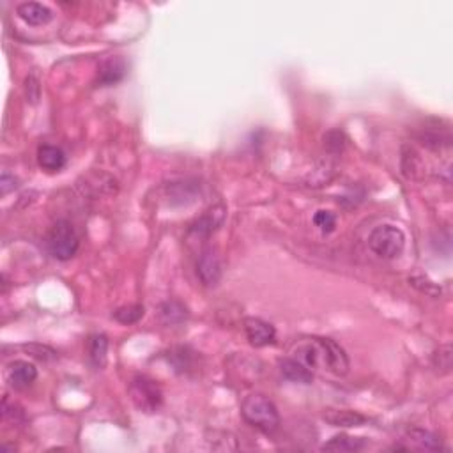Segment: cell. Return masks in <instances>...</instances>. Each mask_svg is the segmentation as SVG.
<instances>
[{
	"label": "cell",
	"instance_id": "obj_18",
	"mask_svg": "<svg viewBox=\"0 0 453 453\" xmlns=\"http://www.w3.org/2000/svg\"><path fill=\"white\" fill-rule=\"evenodd\" d=\"M108 354V339L105 335H94L89 340V358L92 365L101 368L107 363Z\"/></svg>",
	"mask_w": 453,
	"mask_h": 453
},
{
	"label": "cell",
	"instance_id": "obj_27",
	"mask_svg": "<svg viewBox=\"0 0 453 453\" xmlns=\"http://www.w3.org/2000/svg\"><path fill=\"white\" fill-rule=\"evenodd\" d=\"M27 85H31V89H36V91H40V85H37L36 82H34V78H27ZM37 98H40V92H36L34 96H31V101L36 103Z\"/></svg>",
	"mask_w": 453,
	"mask_h": 453
},
{
	"label": "cell",
	"instance_id": "obj_21",
	"mask_svg": "<svg viewBox=\"0 0 453 453\" xmlns=\"http://www.w3.org/2000/svg\"><path fill=\"white\" fill-rule=\"evenodd\" d=\"M146 310L142 305H128V307H121L114 311V319L121 324H135L142 319Z\"/></svg>",
	"mask_w": 453,
	"mask_h": 453
},
{
	"label": "cell",
	"instance_id": "obj_3",
	"mask_svg": "<svg viewBox=\"0 0 453 453\" xmlns=\"http://www.w3.org/2000/svg\"><path fill=\"white\" fill-rule=\"evenodd\" d=\"M368 246L381 259H397L406 248V234L395 225H379L368 236Z\"/></svg>",
	"mask_w": 453,
	"mask_h": 453
},
{
	"label": "cell",
	"instance_id": "obj_4",
	"mask_svg": "<svg viewBox=\"0 0 453 453\" xmlns=\"http://www.w3.org/2000/svg\"><path fill=\"white\" fill-rule=\"evenodd\" d=\"M130 397L137 409L142 413H156L163 404V391L154 379L147 375H135L130 382Z\"/></svg>",
	"mask_w": 453,
	"mask_h": 453
},
{
	"label": "cell",
	"instance_id": "obj_7",
	"mask_svg": "<svg viewBox=\"0 0 453 453\" xmlns=\"http://www.w3.org/2000/svg\"><path fill=\"white\" fill-rule=\"evenodd\" d=\"M245 333L246 339L250 340V343L255 347H266L275 343L276 340V330L271 323L259 317H246L245 323Z\"/></svg>",
	"mask_w": 453,
	"mask_h": 453
},
{
	"label": "cell",
	"instance_id": "obj_19",
	"mask_svg": "<svg viewBox=\"0 0 453 453\" xmlns=\"http://www.w3.org/2000/svg\"><path fill=\"white\" fill-rule=\"evenodd\" d=\"M197 197V185H189L188 181L182 182H172L170 185V198L172 204L179 198V204H186V202H194Z\"/></svg>",
	"mask_w": 453,
	"mask_h": 453
},
{
	"label": "cell",
	"instance_id": "obj_8",
	"mask_svg": "<svg viewBox=\"0 0 453 453\" xmlns=\"http://www.w3.org/2000/svg\"><path fill=\"white\" fill-rule=\"evenodd\" d=\"M37 379V368L28 361H18L11 363L8 368V381L12 388L16 390H24L28 388L32 382Z\"/></svg>",
	"mask_w": 453,
	"mask_h": 453
},
{
	"label": "cell",
	"instance_id": "obj_6",
	"mask_svg": "<svg viewBox=\"0 0 453 453\" xmlns=\"http://www.w3.org/2000/svg\"><path fill=\"white\" fill-rule=\"evenodd\" d=\"M223 264H221L220 253L214 248H205L197 260V276L202 285L214 287L221 280Z\"/></svg>",
	"mask_w": 453,
	"mask_h": 453
},
{
	"label": "cell",
	"instance_id": "obj_17",
	"mask_svg": "<svg viewBox=\"0 0 453 453\" xmlns=\"http://www.w3.org/2000/svg\"><path fill=\"white\" fill-rule=\"evenodd\" d=\"M407 439L416 446L418 450H425V452H438L441 450V439L436 434L429 432L423 429H411L407 432Z\"/></svg>",
	"mask_w": 453,
	"mask_h": 453
},
{
	"label": "cell",
	"instance_id": "obj_24",
	"mask_svg": "<svg viewBox=\"0 0 453 453\" xmlns=\"http://www.w3.org/2000/svg\"><path fill=\"white\" fill-rule=\"evenodd\" d=\"M2 416H4L6 420H11V422L18 423L24 420L25 414H24V409H22L18 404L15 402L11 404L9 402V398L4 397V400H2Z\"/></svg>",
	"mask_w": 453,
	"mask_h": 453
},
{
	"label": "cell",
	"instance_id": "obj_15",
	"mask_svg": "<svg viewBox=\"0 0 453 453\" xmlns=\"http://www.w3.org/2000/svg\"><path fill=\"white\" fill-rule=\"evenodd\" d=\"M365 446H367V441L363 438H351V436H347V434H340V436L331 438L330 441L323 446V450L324 452L335 453H351L363 450Z\"/></svg>",
	"mask_w": 453,
	"mask_h": 453
},
{
	"label": "cell",
	"instance_id": "obj_13",
	"mask_svg": "<svg viewBox=\"0 0 453 453\" xmlns=\"http://www.w3.org/2000/svg\"><path fill=\"white\" fill-rule=\"evenodd\" d=\"M124 73H126L124 60L119 59V57H110V59L103 60L101 66H99V83L114 85L119 80H123Z\"/></svg>",
	"mask_w": 453,
	"mask_h": 453
},
{
	"label": "cell",
	"instance_id": "obj_20",
	"mask_svg": "<svg viewBox=\"0 0 453 453\" xmlns=\"http://www.w3.org/2000/svg\"><path fill=\"white\" fill-rule=\"evenodd\" d=\"M452 361H453V349L452 345H441L439 349L434 351L432 363L434 368L439 372V374H450L452 372Z\"/></svg>",
	"mask_w": 453,
	"mask_h": 453
},
{
	"label": "cell",
	"instance_id": "obj_11",
	"mask_svg": "<svg viewBox=\"0 0 453 453\" xmlns=\"http://www.w3.org/2000/svg\"><path fill=\"white\" fill-rule=\"evenodd\" d=\"M280 365V372L285 379L292 382H301V384H310L314 381V374L308 367H305L303 363H300L298 359H294L292 356L282 358L278 361Z\"/></svg>",
	"mask_w": 453,
	"mask_h": 453
},
{
	"label": "cell",
	"instance_id": "obj_14",
	"mask_svg": "<svg viewBox=\"0 0 453 453\" xmlns=\"http://www.w3.org/2000/svg\"><path fill=\"white\" fill-rule=\"evenodd\" d=\"M188 308L181 301H165L160 307V320L165 326H179L188 319Z\"/></svg>",
	"mask_w": 453,
	"mask_h": 453
},
{
	"label": "cell",
	"instance_id": "obj_23",
	"mask_svg": "<svg viewBox=\"0 0 453 453\" xmlns=\"http://www.w3.org/2000/svg\"><path fill=\"white\" fill-rule=\"evenodd\" d=\"M409 284L413 285V287H416L418 291L425 292L430 298H439V296H441V289L434 284V282H430L429 278H423V276H413V278H409Z\"/></svg>",
	"mask_w": 453,
	"mask_h": 453
},
{
	"label": "cell",
	"instance_id": "obj_16",
	"mask_svg": "<svg viewBox=\"0 0 453 453\" xmlns=\"http://www.w3.org/2000/svg\"><path fill=\"white\" fill-rule=\"evenodd\" d=\"M324 420L333 427H361L367 423V418L354 411L330 409L324 413Z\"/></svg>",
	"mask_w": 453,
	"mask_h": 453
},
{
	"label": "cell",
	"instance_id": "obj_2",
	"mask_svg": "<svg viewBox=\"0 0 453 453\" xmlns=\"http://www.w3.org/2000/svg\"><path fill=\"white\" fill-rule=\"evenodd\" d=\"M241 414L246 422L266 434H273L280 425V413L275 402L262 393H253L241 404Z\"/></svg>",
	"mask_w": 453,
	"mask_h": 453
},
{
	"label": "cell",
	"instance_id": "obj_12",
	"mask_svg": "<svg viewBox=\"0 0 453 453\" xmlns=\"http://www.w3.org/2000/svg\"><path fill=\"white\" fill-rule=\"evenodd\" d=\"M37 162L41 169L46 172H59L66 165V154L60 147L41 146L37 149Z\"/></svg>",
	"mask_w": 453,
	"mask_h": 453
},
{
	"label": "cell",
	"instance_id": "obj_25",
	"mask_svg": "<svg viewBox=\"0 0 453 453\" xmlns=\"http://www.w3.org/2000/svg\"><path fill=\"white\" fill-rule=\"evenodd\" d=\"M324 142H326V147L333 153H339V151L343 149V135L342 131H330V133L324 137Z\"/></svg>",
	"mask_w": 453,
	"mask_h": 453
},
{
	"label": "cell",
	"instance_id": "obj_5",
	"mask_svg": "<svg viewBox=\"0 0 453 453\" xmlns=\"http://www.w3.org/2000/svg\"><path fill=\"white\" fill-rule=\"evenodd\" d=\"M80 239L75 227L69 221L60 220L51 227L48 234V250L57 260H69L76 255Z\"/></svg>",
	"mask_w": 453,
	"mask_h": 453
},
{
	"label": "cell",
	"instance_id": "obj_22",
	"mask_svg": "<svg viewBox=\"0 0 453 453\" xmlns=\"http://www.w3.org/2000/svg\"><path fill=\"white\" fill-rule=\"evenodd\" d=\"M314 223H316L324 234H330L335 230L336 216L331 213V211H324V209H320V211H317V213L314 214Z\"/></svg>",
	"mask_w": 453,
	"mask_h": 453
},
{
	"label": "cell",
	"instance_id": "obj_1",
	"mask_svg": "<svg viewBox=\"0 0 453 453\" xmlns=\"http://www.w3.org/2000/svg\"><path fill=\"white\" fill-rule=\"evenodd\" d=\"M291 356L310 370L323 368L336 375H345L349 372V358L345 351L331 339L307 336L296 340L291 347Z\"/></svg>",
	"mask_w": 453,
	"mask_h": 453
},
{
	"label": "cell",
	"instance_id": "obj_26",
	"mask_svg": "<svg viewBox=\"0 0 453 453\" xmlns=\"http://www.w3.org/2000/svg\"><path fill=\"white\" fill-rule=\"evenodd\" d=\"M16 188H18V179L8 172L2 173V178H0V189H2V195H8L9 191H12V189Z\"/></svg>",
	"mask_w": 453,
	"mask_h": 453
},
{
	"label": "cell",
	"instance_id": "obj_9",
	"mask_svg": "<svg viewBox=\"0 0 453 453\" xmlns=\"http://www.w3.org/2000/svg\"><path fill=\"white\" fill-rule=\"evenodd\" d=\"M16 12L22 20L28 25L40 27V25H46L53 20V12L48 6L40 4V2H24L16 8Z\"/></svg>",
	"mask_w": 453,
	"mask_h": 453
},
{
	"label": "cell",
	"instance_id": "obj_10",
	"mask_svg": "<svg viewBox=\"0 0 453 453\" xmlns=\"http://www.w3.org/2000/svg\"><path fill=\"white\" fill-rule=\"evenodd\" d=\"M225 214H227V209L223 205H213L209 211H205L204 216L198 218L197 223L191 227V232L202 237L211 236L221 227V223L225 221Z\"/></svg>",
	"mask_w": 453,
	"mask_h": 453
}]
</instances>
